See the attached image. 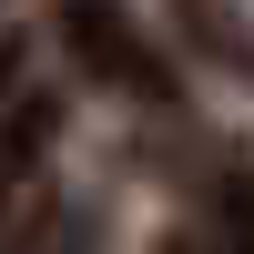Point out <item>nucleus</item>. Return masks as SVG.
<instances>
[{
    "label": "nucleus",
    "mask_w": 254,
    "mask_h": 254,
    "mask_svg": "<svg viewBox=\"0 0 254 254\" xmlns=\"http://www.w3.org/2000/svg\"><path fill=\"white\" fill-rule=\"evenodd\" d=\"M51 132H61V102L20 81L0 102V214H31V173L51 163Z\"/></svg>",
    "instance_id": "nucleus-2"
},
{
    "label": "nucleus",
    "mask_w": 254,
    "mask_h": 254,
    "mask_svg": "<svg viewBox=\"0 0 254 254\" xmlns=\"http://www.w3.org/2000/svg\"><path fill=\"white\" fill-rule=\"evenodd\" d=\"M61 41H71V51H81V71H92V81H112V92H142V102H163V92H173V71L142 51V31L112 10V0H61Z\"/></svg>",
    "instance_id": "nucleus-1"
},
{
    "label": "nucleus",
    "mask_w": 254,
    "mask_h": 254,
    "mask_svg": "<svg viewBox=\"0 0 254 254\" xmlns=\"http://www.w3.org/2000/svg\"><path fill=\"white\" fill-rule=\"evenodd\" d=\"M163 254H203V244H193V234H173V244H163Z\"/></svg>",
    "instance_id": "nucleus-5"
},
{
    "label": "nucleus",
    "mask_w": 254,
    "mask_h": 254,
    "mask_svg": "<svg viewBox=\"0 0 254 254\" xmlns=\"http://www.w3.org/2000/svg\"><path fill=\"white\" fill-rule=\"evenodd\" d=\"M20 71H31V41H20V31H0V102L20 92Z\"/></svg>",
    "instance_id": "nucleus-4"
},
{
    "label": "nucleus",
    "mask_w": 254,
    "mask_h": 254,
    "mask_svg": "<svg viewBox=\"0 0 254 254\" xmlns=\"http://www.w3.org/2000/svg\"><path fill=\"white\" fill-rule=\"evenodd\" d=\"M214 244H224V254H254V173H224V193H214Z\"/></svg>",
    "instance_id": "nucleus-3"
}]
</instances>
